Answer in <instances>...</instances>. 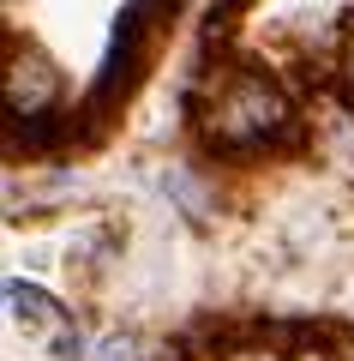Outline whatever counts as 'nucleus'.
I'll list each match as a JSON object with an SVG mask.
<instances>
[{
	"label": "nucleus",
	"mask_w": 354,
	"mask_h": 361,
	"mask_svg": "<svg viewBox=\"0 0 354 361\" xmlns=\"http://www.w3.org/2000/svg\"><path fill=\"white\" fill-rule=\"evenodd\" d=\"M54 97H61V73H54L49 54L37 49H18L13 61H6V109H13L18 121H37L54 109Z\"/></svg>",
	"instance_id": "f03ea898"
},
{
	"label": "nucleus",
	"mask_w": 354,
	"mask_h": 361,
	"mask_svg": "<svg viewBox=\"0 0 354 361\" xmlns=\"http://www.w3.org/2000/svg\"><path fill=\"white\" fill-rule=\"evenodd\" d=\"M282 127H289V103H282V90L270 85L258 66H234V73L210 90V109H204V133H210V145L246 151V145L277 139Z\"/></svg>",
	"instance_id": "f257e3e1"
},
{
	"label": "nucleus",
	"mask_w": 354,
	"mask_h": 361,
	"mask_svg": "<svg viewBox=\"0 0 354 361\" xmlns=\"http://www.w3.org/2000/svg\"><path fill=\"white\" fill-rule=\"evenodd\" d=\"M342 73L354 78V25H348V42H342Z\"/></svg>",
	"instance_id": "7ed1b4c3"
},
{
	"label": "nucleus",
	"mask_w": 354,
	"mask_h": 361,
	"mask_svg": "<svg viewBox=\"0 0 354 361\" xmlns=\"http://www.w3.org/2000/svg\"><path fill=\"white\" fill-rule=\"evenodd\" d=\"M228 6H241V0H210V18H216V13H228Z\"/></svg>",
	"instance_id": "20e7f679"
}]
</instances>
